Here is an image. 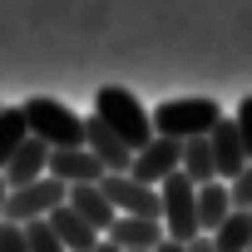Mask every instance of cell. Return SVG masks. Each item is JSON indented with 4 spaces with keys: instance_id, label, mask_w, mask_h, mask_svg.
<instances>
[{
    "instance_id": "8fae6325",
    "label": "cell",
    "mask_w": 252,
    "mask_h": 252,
    "mask_svg": "<svg viewBox=\"0 0 252 252\" xmlns=\"http://www.w3.org/2000/svg\"><path fill=\"white\" fill-rule=\"evenodd\" d=\"M208 149H213V168H218V183H232L242 168H247V154H242V139H237V124L222 119L218 129L208 134Z\"/></svg>"
},
{
    "instance_id": "5bb4252c",
    "label": "cell",
    "mask_w": 252,
    "mask_h": 252,
    "mask_svg": "<svg viewBox=\"0 0 252 252\" xmlns=\"http://www.w3.org/2000/svg\"><path fill=\"white\" fill-rule=\"evenodd\" d=\"M45 222L55 227V237L64 242V252H94V247H99V232H94V227H89V222H84L69 203H64V208H55Z\"/></svg>"
},
{
    "instance_id": "d4e9b609",
    "label": "cell",
    "mask_w": 252,
    "mask_h": 252,
    "mask_svg": "<svg viewBox=\"0 0 252 252\" xmlns=\"http://www.w3.org/2000/svg\"><path fill=\"white\" fill-rule=\"evenodd\" d=\"M158 252H183V242H168V237H163V242H158Z\"/></svg>"
},
{
    "instance_id": "52a82bcc",
    "label": "cell",
    "mask_w": 252,
    "mask_h": 252,
    "mask_svg": "<svg viewBox=\"0 0 252 252\" xmlns=\"http://www.w3.org/2000/svg\"><path fill=\"white\" fill-rule=\"evenodd\" d=\"M104 198H109V208L119 213V218H158V188H144V183H134L129 173H109L104 183ZM163 222V218H158Z\"/></svg>"
},
{
    "instance_id": "603a6c76",
    "label": "cell",
    "mask_w": 252,
    "mask_h": 252,
    "mask_svg": "<svg viewBox=\"0 0 252 252\" xmlns=\"http://www.w3.org/2000/svg\"><path fill=\"white\" fill-rule=\"evenodd\" d=\"M183 252H218V247H213V237H193Z\"/></svg>"
},
{
    "instance_id": "ffe728a7",
    "label": "cell",
    "mask_w": 252,
    "mask_h": 252,
    "mask_svg": "<svg viewBox=\"0 0 252 252\" xmlns=\"http://www.w3.org/2000/svg\"><path fill=\"white\" fill-rule=\"evenodd\" d=\"M232 124H237V139H242V154H247V163H252V94H247V99L237 104Z\"/></svg>"
},
{
    "instance_id": "277c9868",
    "label": "cell",
    "mask_w": 252,
    "mask_h": 252,
    "mask_svg": "<svg viewBox=\"0 0 252 252\" xmlns=\"http://www.w3.org/2000/svg\"><path fill=\"white\" fill-rule=\"evenodd\" d=\"M158 218H163V237L168 242H193L198 232V183H188L183 173H173L168 183H158Z\"/></svg>"
},
{
    "instance_id": "d6986e66",
    "label": "cell",
    "mask_w": 252,
    "mask_h": 252,
    "mask_svg": "<svg viewBox=\"0 0 252 252\" xmlns=\"http://www.w3.org/2000/svg\"><path fill=\"white\" fill-rule=\"evenodd\" d=\"M25 242H30V252H64V242L55 237L50 222H25Z\"/></svg>"
},
{
    "instance_id": "ba28073f",
    "label": "cell",
    "mask_w": 252,
    "mask_h": 252,
    "mask_svg": "<svg viewBox=\"0 0 252 252\" xmlns=\"http://www.w3.org/2000/svg\"><path fill=\"white\" fill-rule=\"evenodd\" d=\"M84 149H89V154L104 163V173H129V168H134V149L124 144L119 134H109L94 114L84 119Z\"/></svg>"
},
{
    "instance_id": "8992f818",
    "label": "cell",
    "mask_w": 252,
    "mask_h": 252,
    "mask_svg": "<svg viewBox=\"0 0 252 252\" xmlns=\"http://www.w3.org/2000/svg\"><path fill=\"white\" fill-rule=\"evenodd\" d=\"M178 168H183V144H173V139H158V134H154V144L134 154L129 178H134V183H144V188H158V183H168Z\"/></svg>"
},
{
    "instance_id": "83f0119b",
    "label": "cell",
    "mask_w": 252,
    "mask_h": 252,
    "mask_svg": "<svg viewBox=\"0 0 252 252\" xmlns=\"http://www.w3.org/2000/svg\"><path fill=\"white\" fill-rule=\"evenodd\" d=\"M247 252H252V247H247Z\"/></svg>"
},
{
    "instance_id": "7a4b0ae2",
    "label": "cell",
    "mask_w": 252,
    "mask_h": 252,
    "mask_svg": "<svg viewBox=\"0 0 252 252\" xmlns=\"http://www.w3.org/2000/svg\"><path fill=\"white\" fill-rule=\"evenodd\" d=\"M149 119H154V134H158V139L193 144V139H208L227 114L218 109V99H168V104H158Z\"/></svg>"
},
{
    "instance_id": "6da1fadb",
    "label": "cell",
    "mask_w": 252,
    "mask_h": 252,
    "mask_svg": "<svg viewBox=\"0 0 252 252\" xmlns=\"http://www.w3.org/2000/svg\"><path fill=\"white\" fill-rule=\"evenodd\" d=\"M94 119L104 124L109 134H119L134 154L154 144V119H149V109L134 99V89H124V84H104V89L94 94Z\"/></svg>"
},
{
    "instance_id": "484cf974",
    "label": "cell",
    "mask_w": 252,
    "mask_h": 252,
    "mask_svg": "<svg viewBox=\"0 0 252 252\" xmlns=\"http://www.w3.org/2000/svg\"><path fill=\"white\" fill-rule=\"evenodd\" d=\"M94 252H119V247H114L109 237H99V247H94Z\"/></svg>"
},
{
    "instance_id": "30bf717a",
    "label": "cell",
    "mask_w": 252,
    "mask_h": 252,
    "mask_svg": "<svg viewBox=\"0 0 252 252\" xmlns=\"http://www.w3.org/2000/svg\"><path fill=\"white\" fill-rule=\"evenodd\" d=\"M119 252H158L163 242V222L158 218H114V227L104 232Z\"/></svg>"
},
{
    "instance_id": "4fadbf2b",
    "label": "cell",
    "mask_w": 252,
    "mask_h": 252,
    "mask_svg": "<svg viewBox=\"0 0 252 252\" xmlns=\"http://www.w3.org/2000/svg\"><path fill=\"white\" fill-rule=\"evenodd\" d=\"M69 208H74V213H79L99 237H104V232L114 227V218H119V213L109 208V198H104V188H99V183H79V188H69Z\"/></svg>"
},
{
    "instance_id": "7402d4cb",
    "label": "cell",
    "mask_w": 252,
    "mask_h": 252,
    "mask_svg": "<svg viewBox=\"0 0 252 252\" xmlns=\"http://www.w3.org/2000/svg\"><path fill=\"white\" fill-rule=\"evenodd\" d=\"M0 252H30V242H25V227H20V222H0Z\"/></svg>"
},
{
    "instance_id": "9c48e42d",
    "label": "cell",
    "mask_w": 252,
    "mask_h": 252,
    "mask_svg": "<svg viewBox=\"0 0 252 252\" xmlns=\"http://www.w3.org/2000/svg\"><path fill=\"white\" fill-rule=\"evenodd\" d=\"M50 178H60L64 188H79V183H104L109 173L89 149H55L50 154Z\"/></svg>"
},
{
    "instance_id": "44dd1931",
    "label": "cell",
    "mask_w": 252,
    "mask_h": 252,
    "mask_svg": "<svg viewBox=\"0 0 252 252\" xmlns=\"http://www.w3.org/2000/svg\"><path fill=\"white\" fill-rule=\"evenodd\" d=\"M227 193H232V208H242V213H252V163L227 183Z\"/></svg>"
},
{
    "instance_id": "3957f363",
    "label": "cell",
    "mask_w": 252,
    "mask_h": 252,
    "mask_svg": "<svg viewBox=\"0 0 252 252\" xmlns=\"http://www.w3.org/2000/svg\"><path fill=\"white\" fill-rule=\"evenodd\" d=\"M20 109H25V124H30V139H40L50 154H55V149H84V119H79L69 104L35 94V99H25Z\"/></svg>"
},
{
    "instance_id": "4316f807",
    "label": "cell",
    "mask_w": 252,
    "mask_h": 252,
    "mask_svg": "<svg viewBox=\"0 0 252 252\" xmlns=\"http://www.w3.org/2000/svg\"><path fill=\"white\" fill-rule=\"evenodd\" d=\"M0 109H5V104H0Z\"/></svg>"
},
{
    "instance_id": "e0dca14e",
    "label": "cell",
    "mask_w": 252,
    "mask_h": 252,
    "mask_svg": "<svg viewBox=\"0 0 252 252\" xmlns=\"http://www.w3.org/2000/svg\"><path fill=\"white\" fill-rule=\"evenodd\" d=\"M213 247H218V252H247V247H252V213L232 208V218L213 232Z\"/></svg>"
},
{
    "instance_id": "7c38bea8",
    "label": "cell",
    "mask_w": 252,
    "mask_h": 252,
    "mask_svg": "<svg viewBox=\"0 0 252 252\" xmlns=\"http://www.w3.org/2000/svg\"><path fill=\"white\" fill-rule=\"evenodd\" d=\"M50 173V149L40 144V139H30L10 163H5V173H0V178H5V188L15 193V188H30V183H40Z\"/></svg>"
},
{
    "instance_id": "cb8c5ba5",
    "label": "cell",
    "mask_w": 252,
    "mask_h": 252,
    "mask_svg": "<svg viewBox=\"0 0 252 252\" xmlns=\"http://www.w3.org/2000/svg\"><path fill=\"white\" fill-rule=\"evenodd\" d=\"M5 198H10V188H5V178H0V222H5Z\"/></svg>"
},
{
    "instance_id": "9a60e30c",
    "label": "cell",
    "mask_w": 252,
    "mask_h": 252,
    "mask_svg": "<svg viewBox=\"0 0 252 252\" xmlns=\"http://www.w3.org/2000/svg\"><path fill=\"white\" fill-rule=\"evenodd\" d=\"M227 218H232V193H227V183H218V178L203 183V188H198V232L213 237Z\"/></svg>"
},
{
    "instance_id": "ac0fdd59",
    "label": "cell",
    "mask_w": 252,
    "mask_h": 252,
    "mask_svg": "<svg viewBox=\"0 0 252 252\" xmlns=\"http://www.w3.org/2000/svg\"><path fill=\"white\" fill-rule=\"evenodd\" d=\"M188 183H213L218 178V168H213V149H208V139H193V144H183V168H178Z\"/></svg>"
},
{
    "instance_id": "5b68a950",
    "label": "cell",
    "mask_w": 252,
    "mask_h": 252,
    "mask_svg": "<svg viewBox=\"0 0 252 252\" xmlns=\"http://www.w3.org/2000/svg\"><path fill=\"white\" fill-rule=\"evenodd\" d=\"M69 203V188L60 183V178H40V183H30V188H15L10 198H5V222H45L55 208H64Z\"/></svg>"
},
{
    "instance_id": "2e32d148",
    "label": "cell",
    "mask_w": 252,
    "mask_h": 252,
    "mask_svg": "<svg viewBox=\"0 0 252 252\" xmlns=\"http://www.w3.org/2000/svg\"><path fill=\"white\" fill-rule=\"evenodd\" d=\"M30 144V124H25V109L20 104H5L0 109V173H5V163Z\"/></svg>"
}]
</instances>
